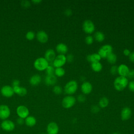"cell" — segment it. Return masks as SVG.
Segmentation results:
<instances>
[{"label":"cell","instance_id":"cell-1","mask_svg":"<svg viewBox=\"0 0 134 134\" xmlns=\"http://www.w3.org/2000/svg\"><path fill=\"white\" fill-rule=\"evenodd\" d=\"M128 83V80L127 77L119 76L114 81V87L117 91H121L126 88Z\"/></svg>","mask_w":134,"mask_h":134},{"label":"cell","instance_id":"cell-2","mask_svg":"<svg viewBox=\"0 0 134 134\" xmlns=\"http://www.w3.org/2000/svg\"><path fill=\"white\" fill-rule=\"evenodd\" d=\"M78 88L77 83L75 80H71L68 82L64 87V92L69 95L74 94Z\"/></svg>","mask_w":134,"mask_h":134},{"label":"cell","instance_id":"cell-3","mask_svg":"<svg viewBox=\"0 0 134 134\" xmlns=\"http://www.w3.org/2000/svg\"><path fill=\"white\" fill-rule=\"evenodd\" d=\"M49 65V62L43 57L37 58L34 63V67L38 71L46 70Z\"/></svg>","mask_w":134,"mask_h":134},{"label":"cell","instance_id":"cell-4","mask_svg":"<svg viewBox=\"0 0 134 134\" xmlns=\"http://www.w3.org/2000/svg\"><path fill=\"white\" fill-rule=\"evenodd\" d=\"M113 47L110 44H106L102 46L98 51V54L101 58H106L107 56L113 52Z\"/></svg>","mask_w":134,"mask_h":134},{"label":"cell","instance_id":"cell-5","mask_svg":"<svg viewBox=\"0 0 134 134\" xmlns=\"http://www.w3.org/2000/svg\"><path fill=\"white\" fill-rule=\"evenodd\" d=\"M76 98L72 95H68L64 97L62 100V106L66 109L72 107L76 103Z\"/></svg>","mask_w":134,"mask_h":134},{"label":"cell","instance_id":"cell-6","mask_svg":"<svg viewBox=\"0 0 134 134\" xmlns=\"http://www.w3.org/2000/svg\"><path fill=\"white\" fill-rule=\"evenodd\" d=\"M82 28L84 32L87 34H91L95 31V27L93 22L90 20L86 19L84 21L82 25Z\"/></svg>","mask_w":134,"mask_h":134},{"label":"cell","instance_id":"cell-7","mask_svg":"<svg viewBox=\"0 0 134 134\" xmlns=\"http://www.w3.org/2000/svg\"><path fill=\"white\" fill-rule=\"evenodd\" d=\"M66 62V56L63 54H58L56 56L55 59L54 60L52 63V65L56 68H61L62 67Z\"/></svg>","mask_w":134,"mask_h":134},{"label":"cell","instance_id":"cell-8","mask_svg":"<svg viewBox=\"0 0 134 134\" xmlns=\"http://www.w3.org/2000/svg\"><path fill=\"white\" fill-rule=\"evenodd\" d=\"M1 127L2 129L7 132L13 131L15 128V125L13 121L9 119H6L3 120L1 124Z\"/></svg>","mask_w":134,"mask_h":134},{"label":"cell","instance_id":"cell-9","mask_svg":"<svg viewBox=\"0 0 134 134\" xmlns=\"http://www.w3.org/2000/svg\"><path fill=\"white\" fill-rule=\"evenodd\" d=\"M10 115V110L6 105H0V119L4 120L7 119Z\"/></svg>","mask_w":134,"mask_h":134},{"label":"cell","instance_id":"cell-10","mask_svg":"<svg viewBox=\"0 0 134 134\" xmlns=\"http://www.w3.org/2000/svg\"><path fill=\"white\" fill-rule=\"evenodd\" d=\"M16 113L18 117L25 119L29 115V109L27 107L23 105L19 106L16 109Z\"/></svg>","mask_w":134,"mask_h":134},{"label":"cell","instance_id":"cell-11","mask_svg":"<svg viewBox=\"0 0 134 134\" xmlns=\"http://www.w3.org/2000/svg\"><path fill=\"white\" fill-rule=\"evenodd\" d=\"M59 128L58 124L53 121L49 122L47 126V134H58Z\"/></svg>","mask_w":134,"mask_h":134},{"label":"cell","instance_id":"cell-12","mask_svg":"<svg viewBox=\"0 0 134 134\" xmlns=\"http://www.w3.org/2000/svg\"><path fill=\"white\" fill-rule=\"evenodd\" d=\"M1 92L2 95L6 97H10L14 94L13 87L9 85L3 86L1 90Z\"/></svg>","mask_w":134,"mask_h":134},{"label":"cell","instance_id":"cell-13","mask_svg":"<svg viewBox=\"0 0 134 134\" xmlns=\"http://www.w3.org/2000/svg\"><path fill=\"white\" fill-rule=\"evenodd\" d=\"M132 115V111L130 108L128 107H124L121 111V114H120V116H121V119L122 120L126 121L128 120L130 118Z\"/></svg>","mask_w":134,"mask_h":134},{"label":"cell","instance_id":"cell-14","mask_svg":"<svg viewBox=\"0 0 134 134\" xmlns=\"http://www.w3.org/2000/svg\"><path fill=\"white\" fill-rule=\"evenodd\" d=\"M81 89L83 94L87 95L91 93L93 89V86L90 82L85 81L82 84Z\"/></svg>","mask_w":134,"mask_h":134},{"label":"cell","instance_id":"cell-15","mask_svg":"<svg viewBox=\"0 0 134 134\" xmlns=\"http://www.w3.org/2000/svg\"><path fill=\"white\" fill-rule=\"evenodd\" d=\"M55 57V52L54 50L52 49H49L47 50L44 53V58L49 62V63H53Z\"/></svg>","mask_w":134,"mask_h":134},{"label":"cell","instance_id":"cell-16","mask_svg":"<svg viewBox=\"0 0 134 134\" xmlns=\"http://www.w3.org/2000/svg\"><path fill=\"white\" fill-rule=\"evenodd\" d=\"M37 39L39 42L42 43H46L48 40V34L43 30L39 31L36 34Z\"/></svg>","mask_w":134,"mask_h":134},{"label":"cell","instance_id":"cell-17","mask_svg":"<svg viewBox=\"0 0 134 134\" xmlns=\"http://www.w3.org/2000/svg\"><path fill=\"white\" fill-rule=\"evenodd\" d=\"M129 70L128 66L124 64H121L118 66V73L119 76L127 77Z\"/></svg>","mask_w":134,"mask_h":134},{"label":"cell","instance_id":"cell-18","mask_svg":"<svg viewBox=\"0 0 134 134\" xmlns=\"http://www.w3.org/2000/svg\"><path fill=\"white\" fill-rule=\"evenodd\" d=\"M56 51L59 53V54H66L68 51V47L65 43H60L58 44L55 47Z\"/></svg>","mask_w":134,"mask_h":134},{"label":"cell","instance_id":"cell-19","mask_svg":"<svg viewBox=\"0 0 134 134\" xmlns=\"http://www.w3.org/2000/svg\"><path fill=\"white\" fill-rule=\"evenodd\" d=\"M57 82V79L55 75H47L44 79V83L48 86H52L55 84Z\"/></svg>","mask_w":134,"mask_h":134},{"label":"cell","instance_id":"cell-20","mask_svg":"<svg viewBox=\"0 0 134 134\" xmlns=\"http://www.w3.org/2000/svg\"><path fill=\"white\" fill-rule=\"evenodd\" d=\"M86 60L88 62L92 63L99 62L101 60L100 57L97 53H94L91 54H88L86 57Z\"/></svg>","mask_w":134,"mask_h":134},{"label":"cell","instance_id":"cell-21","mask_svg":"<svg viewBox=\"0 0 134 134\" xmlns=\"http://www.w3.org/2000/svg\"><path fill=\"white\" fill-rule=\"evenodd\" d=\"M13 90L14 93L18 94L20 96H24L26 95L27 93V89L25 87H21V86H15L13 87Z\"/></svg>","mask_w":134,"mask_h":134},{"label":"cell","instance_id":"cell-22","mask_svg":"<svg viewBox=\"0 0 134 134\" xmlns=\"http://www.w3.org/2000/svg\"><path fill=\"white\" fill-rule=\"evenodd\" d=\"M41 76L39 74H35L30 77L29 80V83L32 86H37L39 84V83L41 82Z\"/></svg>","mask_w":134,"mask_h":134},{"label":"cell","instance_id":"cell-23","mask_svg":"<svg viewBox=\"0 0 134 134\" xmlns=\"http://www.w3.org/2000/svg\"><path fill=\"white\" fill-rule=\"evenodd\" d=\"M37 122L36 119L32 116H28L25 119V123L28 127L34 126Z\"/></svg>","mask_w":134,"mask_h":134},{"label":"cell","instance_id":"cell-24","mask_svg":"<svg viewBox=\"0 0 134 134\" xmlns=\"http://www.w3.org/2000/svg\"><path fill=\"white\" fill-rule=\"evenodd\" d=\"M93 38H94V39H95L96 41L101 42L104 40L105 37V35L103 32L98 31L95 32Z\"/></svg>","mask_w":134,"mask_h":134},{"label":"cell","instance_id":"cell-25","mask_svg":"<svg viewBox=\"0 0 134 134\" xmlns=\"http://www.w3.org/2000/svg\"><path fill=\"white\" fill-rule=\"evenodd\" d=\"M91 68L95 72H100L103 69V65L100 62H94L91 63Z\"/></svg>","mask_w":134,"mask_h":134},{"label":"cell","instance_id":"cell-26","mask_svg":"<svg viewBox=\"0 0 134 134\" xmlns=\"http://www.w3.org/2000/svg\"><path fill=\"white\" fill-rule=\"evenodd\" d=\"M109 104V99L106 97H102L100 98L99 102H98V105L99 107L102 108H106Z\"/></svg>","mask_w":134,"mask_h":134},{"label":"cell","instance_id":"cell-27","mask_svg":"<svg viewBox=\"0 0 134 134\" xmlns=\"http://www.w3.org/2000/svg\"><path fill=\"white\" fill-rule=\"evenodd\" d=\"M106 59H107V61H108L110 64H115V63L116 62L117 58L116 55L114 53L111 52V53H109V54L107 56Z\"/></svg>","mask_w":134,"mask_h":134},{"label":"cell","instance_id":"cell-28","mask_svg":"<svg viewBox=\"0 0 134 134\" xmlns=\"http://www.w3.org/2000/svg\"><path fill=\"white\" fill-rule=\"evenodd\" d=\"M65 73V70L61 67V68H57L54 70V74L55 76L58 77H62L64 75Z\"/></svg>","mask_w":134,"mask_h":134},{"label":"cell","instance_id":"cell-29","mask_svg":"<svg viewBox=\"0 0 134 134\" xmlns=\"http://www.w3.org/2000/svg\"><path fill=\"white\" fill-rule=\"evenodd\" d=\"M54 68L52 65H49L48 66L46 69V73L47 75H54Z\"/></svg>","mask_w":134,"mask_h":134},{"label":"cell","instance_id":"cell-30","mask_svg":"<svg viewBox=\"0 0 134 134\" xmlns=\"http://www.w3.org/2000/svg\"><path fill=\"white\" fill-rule=\"evenodd\" d=\"M52 91L54 94L57 95H60L62 92V88L59 85H55L53 87Z\"/></svg>","mask_w":134,"mask_h":134},{"label":"cell","instance_id":"cell-31","mask_svg":"<svg viewBox=\"0 0 134 134\" xmlns=\"http://www.w3.org/2000/svg\"><path fill=\"white\" fill-rule=\"evenodd\" d=\"M85 42L87 44H91L94 42V38L91 35L87 36L85 38Z\"/></svg>","mask_w":134,"mask_h":134},{"label":"cell","instance_id":"cell-32","mask_svg":"<svg viewBox=\"0 0 134 134\" xmlns=\"http://www.w3.org/2000/svg\"><path fill=\"white\" fill-rule=\"evenodd\" d=\"M26 37L29 40H33L35 37V32L33 31H31L27 32L26 34Z\"/></svg>","mask_w":134,"mask_h":134},{"label":"cell","instance_id":"cell-33","mask_svg":"<svg viewBox=\"0 0 134 134\" xmlns=\"http://www.w3.org/2000/svg\"><path fill=\"white\" fill-rule=\"evenodd\" d=\"M86 99V96L84 94H79L77 97V100L80 103H84Z\"/></svg>","mask_w":134,"mask_h":134},{"label":"cell","instance_id":"cell-34","mask_svg":"<svg viewBox=\"0 0 134 134\" xmlns=\"http://www.w3.org/2000/svg\"><path fill=\"white\" fill-rule=\"evenodd\" d=\"M110 73L112 75H116L118 73V66L115 65H113L110 69Z\"/></svg>","mask_w":134,"mask_h":134},{"label":"cell","instance_id":"cell-35","mask_svg":"<svg viewBox=\"0 0 134 134\" xmlns=\"http://www.w3.org/2000/svg\"><path fill=\"white\" fill-rule=\"evenodd\" d=\"M91 110L92 113L96 114L100 110V107L97 105H93L91 108Z\"/></svg>","mask_w":134,"mask_h":134},{"label":"cell","instance_id":"cell-36","mask_svg":"<svg viewBox=\"0 0 134 134\" xmlns=\"http://www.w3.org/2000/svg\"><path fill=\"white\" fill-rule=\"evenodd\" d=\"M66 62L69 63H71L74 60V55L72 53H69L66 56Z\"/></svg>","mask_w":134,"mask_h":134},{"label":"cell","instance_id":"cell-37","mask_svg":"<svg viewBox=\"0 0 134 134\" xmlns=\"http://www.w3.org/2000/svg\"><path fill=\"white\" fill-rule=\"evenodd\" d=\"M128 88L131 92H134V80L131 81L128 83Z\"/></svg>","mask_w":134,"mask_h":134},{"label":"cell","instance_id":"cell-38","mask_svg":"<svg viewBox=\"0 0 134 134\" xmlns=\"http://www.w3.org/2000/svg\"><path fill=\"white\" fill-rule=\"evenodd\" d=\"M21 5L23 7H24L25 8H27L30 6V3L28 1H23L21 2Z\"/></svg>","mask_w":134,"mask_h":134},{"label":"cell","instance_id":"cell-39","mask_svg":"<svg viewBox=\"0 0 134 134\" xmlns=\"http://www.w3.org/2000/svg\"><path fill=\"white\" fill-rule=\"evenodd\" d=\"M127 77H128L130 79H134V69L129 70V72Z\"/></svg>","mask_w":134,"mask_h":134},{"label":"cell","instance_id":"cell-40","mask_svg":"<svg viewBox=\"0 0 134 134\" xmlns=\"http://www.w3.org/2000/svg\"><path fill=\"white\" fill-rule=\"evenodd\" d=\"M64 13V15H65V16H68V17H69V16H70L72 15V10H71V9H70V8H67V9H66L65 10Z\"/></svg>","mask_w":134,"mask_h":134},{"label":"cell","instance_id":"cell-41","mask_svg":"<svg viewBox=\"0 0 134 134\" xmlns=\"http://www.w3.org/2000/svg\"><path fill=\"white\" fill-rule=\"evenodd\" d=\"M17 123L19 125H22L25 123V119L18 117L16 120Z\"/></svg>","mask_w":134,"mask_h":134},{"label":"cell","instance_id":"cell-42","mask_svg":"<svg viewBox=\"0 0 134 134\" xmlns=\"http://www.w3.org/2000/svg\"><path fill=\"white\" fill-rule=\"evenodd\" d=\"M19 84H20V82L18 80H14L12 82L13 87H15V86H19Z\"/></svg>","mask_w":134,"mask_h":134},{"label":"cell","instance_id":"cell-43","mask_svg":"<svg viewBox=\"0 0 134 134\" xmlns=\"http://www.w3.org/2000/svg\"><path fill=\"white\" fill-rule=\"evenodd\" d=\"M131 52L129 50V49H125L124 50H123V54L125 55V56H128L130 55Z\"/></svg>","mask_w":134,"mask_h":134},{"label":"cell","instance_id":"cell-44","mask_svg":"<svg viewBox=\"0 0 134 134\" xmlns=\"http://www.w3.org/2000/svg\"><path fill=\"white\" fill-rule=\"evenodd\" d=\"M129 59L131 62L134 63V51L130 53V55H129Z\"/></svg>","mask_w":134,"mask_h":134},{"label":"cell","instance_id":"cell-45","mask_svg":"<svg viewBox=\"0 0 134 134\" xmlns=\"http://www.w3.org/2000/svg\"><path fill=\"white\" fill-rule=\"evenodd\" d=\"M32 2L34 3L37 4H39V3H40L41 2V1H40V0H34V1H32Z\"/></svg>","mask_w":134,"mask_h":134},{"label":"cell","instance_id":"cell-46","mask_svg":"<svg viewBox=\"0 0 134 134\" xmlns=\"http://www.w3.org/2000/svg\"><path fill=\"white\" fill-rule=\"evenodd\" d=\"M112 134H119L118 133H117V132H115V133H112Z\"/></svg>","mask_w":134,"mask_h":134},{"label":"cell","instance_id":"cell-47","mask_svg":"<svg viewBox=\"0 0 134 134\" xmlns=\"http://www.w3.org/2000/svg\"><path fill=\"white\" fill-rule=\"evenodd\" d=\"M40 134H47V133H40Z\"/></svg>","mask_w":134,"mask_h":134}]
</instances>
